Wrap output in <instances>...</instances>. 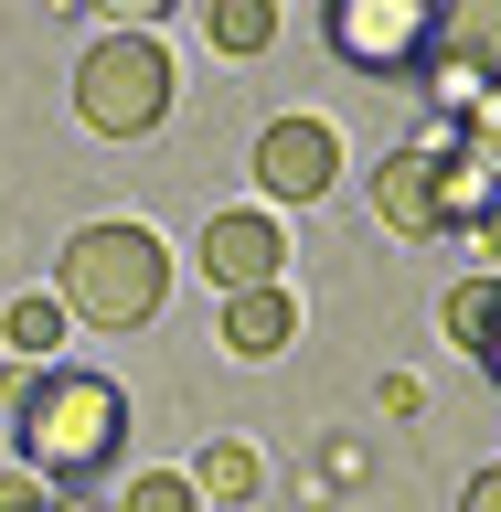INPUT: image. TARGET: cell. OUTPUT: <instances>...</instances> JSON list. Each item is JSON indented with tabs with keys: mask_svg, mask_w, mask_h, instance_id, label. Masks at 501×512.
<instances>
[{
	"mask_svg": "<svg viewBox=\"0 0 501 512\" xmlns=\"http://www.w3.org/2000/svg\"><path fill=\"white\" fill-rule=\"evenodd\" d=\"M459 512H501V459H491V470L470 480V491H459Z\"/></svg>",
	"mask_w": 501,
	"mask_h": 512,
	"instance_id": "cell-18",
	"label": "cell"
},
{
	"mask_svg": "<svg viewBox=\"0 0 501 512\" xmlns=\"http://www.w3.org/2000/svg\"><path fill=\"white\" fill-rule=\"evenodd\" d=\"M470 246H480V256H491V267H480V278H501V203H491V214H480V224H470Z\"/></svg>",
	"mask_w": 501,
	"mask_h": 512,
	"instance_id": "cell-17",
	"label": "cell"
},
{
	"mask_svg": "<svg viewBox=\"0 0 501 512\" xmlns=\"http://www.w3.org/2000/svg\"><path fill=\"white\" fill-rule=\"evenodd\" d=\"M75 118L96 139H150L171 118V54L150 32H96L86 64H75Z\"/></svg>",
	"mask_w": 501,
	"mask_h": 512,
	"instance_id": "cell-3",
	"label": "cell"
},
{
	"mask_svg": "<svg viewBox=\"0 0 501 512\" xmlns=\"http://www.w3.org/2000/svg\"><path fill=\"white\" fill-rule=\"evenodd\" d=\"M374 224L384 235H406V246H438L448 224H438V150H384L374 160Z\"/></svg>",
	"mask_w": 501,
	"mask_h": 512,
	"instance_id": "cell-7",
	"label": "cell"
},
{
	"mask_svg": "<svg viewBox=\"0 0 501 512\" xmlns=\"http://www.w3.org/2000/svg\"><path fill=\"white\" fill-rule=\"evenodd\" d=\"M118 512H203V491H192L182 470H150V480H128V502Z\"/></svg>",
	"mask_w": 501,
	"mask_h": 512,
	"instance_id": "cell-15",
	"label": "cell"
},
{
	"mask_svg": "<svg viewBox=\"0 0 501 512\" xmlns=\"http://www.w3.org/2000/svg\"><path fill=\"white\" fill-rule=\"evenodd\" d=\"M331 54L363 64V75H427V43H438V11L427 0H331Z\"/></svg>",
	"mask_w": 501,
	"mask_h": 512,
	"instance_id": "cell-4",
	"label": "cell"
},
{
	"mask_svg": "<svg viewBox=\"0 0 501 512\" xmlns=\"http://www.w3.org/2000/svg\"><path fill=\"white\" fill-rule=\"evenodd\" d=\"M438 331L480 363V352H491V331H501V278H459V288L438 299Z\"/></svg>",
	"mask_w": 501,
	"mask_h": 512,
	"instance_id": "cell-10",
	"label": "cell"
},
{
	"mask_svg": "<svg viewBox=\"0 0 501 512\" xmlns=\"http://www.w3.org/2000/svg\"><path fill=\"white\" fill-rule=\"evenodd\" d=\"M192 267H203L224 299H246V288H278V267H288V224L267 214V203H235V214H214V224H203Z\"/></svg>",
	"mask_w": 501,
	"mask_h": 512,
	"instance_id": "cell-5",
	"label": "cell"
},
{
	"mask_svg": "<svg viewBox=\"0 0 501 512\" xmlns=\"http://www.w3.org/2000/svg\"><path fill=\"white\" fill-rule=\"evenodd\" d=\"M203 32H214V54H267L278 43V0H214Z\"/></svg>",
	"mask_w": 501,
	"mask_h": 512,
	"instance_id": "cell-12",
	"label": "cell"
},
{
	"mask_svg": "<svg viewBox=\"0 0 501 512\" xmlns=\"http://www.w3.org/2000/svg\"><path fill=\"white\" fill-rule=\"evenodd\" d=\"M459 160H470L480 182H491V192H501V86H491V96H480L470 118H459Z\"/></svg>",
	"mask_w": 501,
	"mask_h": 512,
	"instance_id": "cell-14",
	"label": "cell"
},
{
	"mask_svg": "<svg viewBox=\"0 0 501 512\" xmlns=\"http://www.w3.org/2000/svg\"><path fill=\"white\" fill-rule=\"evenodd\" d=\"M54 512H96V502H86V491H54Z\"/></svg>",
	"mask_w": 501,
	"mask_h": 512,
	"instance_id": "cell-19",
	"label": "cell"
},
{
	"mask_svg": "<svg viewBox=\"0 0 501 512\" xmlns=\"http://www.w3.org/2000/svg\"><path fill=\"white\" fill-rule=\"evenodd\" d=\"M299 342V299L288 288H246V299H224V352L235 363H278Z\"/></svg>",
	"mask_w": 501,
	"mask_h": 512,
	"instance_id": "cell-9",
	"label": "cell"
},
{
	"mask_svg": "<svg viewBox=\"0 0 501 512\" xmlns=\"http://www.w3.org/2000/svg\"><path fill=\"white\" fill-rule=\"evenodd\" d=\"M11 427H22V470H43L54 491H96V470L128 448V395L107 374H22Z\"/></svg>",
	"mask_w": 501,
	"mask_h": 512,
	"instance_id": "cell-1",
	"label": "cell"
},
{
	"mask_svg": "<svg viewBox=\"0 0 501 512\" xmlns=\"http://www.w3.org/2000/svg\"><path fill=\"white\" fill-rule=\"evenodd\" d=\"M256 182H267V203H320V192L342 182V139H331V118H267V139H256Z\"/></svg>",
	"mask_w": 501,
	"mask_h": 512,
	"instance_id": "cell-6",
	"label": "cell"
},
{
	"mask_svg": "<svg viewBox=\"0 0 501 512\" xmlns=\"http://www.w3.org/2000/svg\"><path fill=\"white\" fill-rule=\"evenodd\" d=\"M427 64L470 75V86H501V0H448V11H438V43H427Z\"/></svg>",
	"mask_w": 501,
	"mask_h": 512,
	"instance_id": "cell-8",
	"label": "cell"
},
{
	"mask_svg": "<svg viewBox=\"0 0 501 512\" xmlns=\"http://www.w3.org/2000/svg\"><path fill=\"white\" fill-rule=\"evenodd\" d=\"M480 374H491V384H501V331H491V352H480Z\"/></svg>",
	"mask_w": 501,
	"mask_h": 512,
	"instance_id": "cell-20",
	"label": "cell"
},
{
	"mask_svg": "<svg viewBox=\"0 0 501 512\" xmlns=\"http://www.w3.org/2000/svg\"><path fill=\"white\" fill-rule=\"evenodd\" d=\"M0 512H54V480L43 470H0Z\"/></svg>",
	"mask_w": 501,
	"mask_h": 512,
	"instance_id": "cell-16",
	"label": "cell"
},
{
	"mask_svg": "<svg viewBox=\"0 0 501 512\" xmlns=\"http://www.w3.org/2000/svg\"><path fill=\"white\" fill-rule=\"evenodd\" d=\"M54 299H64V320L139 331V320H160V299H171V246H160L150 224H86V235H64V256H54Z\"/></svg>",
	"mask_w": 501,
	"mask_h": 512,
	"instance_id": "cell-2",
	"label": "cell"
},
{
	"mask_svg": "<svg viewBox=\"0 0 501 512\" xmlns=\"http://www.w3.org/2000/svg\"><path fill=\"white\" fill-rule=\"evenodd\" d=\"M0 342H11V363H43V352L64 342V299H11V320H0Z\"/></svg>",
	"mask_w": 501,
	"mask_h": 512,
	"instance_id": "cell-13",
	"label": "cell"
},
{
	"mask_svg": "<svg viewBox=\"0 0 501 512\" xmlns=\"http://www.w3.org/2000/svg\"><path fill=\"white\" fill-rule=\"evenodd\" d=\"M192 491H203V502H256V491H267V459H256L246 438H214L203 470H192Z\"/></svg>",
	"mask_w": 501,
	"mask_h": 512,
	"instance_id": "cell-11",
	"label": "cell"
}]
</instances>
